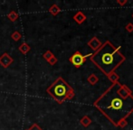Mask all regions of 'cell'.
I'll list each match as a JSON object with an SVG mask.
<instances>
[{"mask_svg":"<svg viewBox=\"0 0 133 130\" xmlns=\"http://www.w3.org/2000/svg\"><path fill=\"white\" fill-rule=\"evenodd\" d=\"M25 130H28V129H25Z\"/></svg>","mask_w":133,"mask_h":130,"instance_id":"ffe728a7","label":"cell"},{"mask_svg":"<svg viewBox=\"0 0 133 130\" xmlns=\"http://www.w3.org/2000/svg\"><path fill=\"white\" fill-rule=\"evenodd\" d=\"M126 29L129 31V32H132L133 31V25H131V24H129V25L126 26Z\"/></svg>","mask_w":133,"mask_h":130,"instance_id":"ac0fdd59","label":"cell"},{"mask_svg":"<svg viewBox=\"0 0 133 130\" xmlns=\"http://www.w3.org/2000/svg\"><path fill=\"white\" fill-rule=\"evenodd\" d=\"M126 124H127V122L125 121V119H122V120H121V121L119 122V124H118V125L121 126V127H124V126H126Z\"/></svg>","mask_w":133,"mask_h":130,"instance_id":"d6986e66","label":"cell"},{"mask_svg":"<svg viewBox=\"0 0 133 130\" xmlns=\"http://www.w3.org/2000/svg\"></svg>","mask_w":133,"mask_h":130,"instance_id":"44dd1931","label":"cell"},{"mask_svg":"<svg viewBox=\"0 0 133 130\" xmlns=\"http://www.w3.org/2000/svg\"><path fill=\"white\" fill-rule=\"evenodd\" d=\"M11 38H12L15 42H18V41L22 38V34L18 32V31H15V32L11 34Z\"/></svg>","mask_w":133,"mask_h":130,"instance_id":"8fae6325","label":"cell"},{"mask_svg":"<svg viewBox=\"0 0 133 130\" xmlns=\"http://www.w3.org/2000/svg\"><path fill=\"white\" fill-rule=\"evenodd\" d=\"M88 44H89V46H91V47L92 48L93 50H96L97 48H98L99 46L101 45V42L97 40L96 38H93L91 41H90Z\"/></svg>","mask_w":133,"mask_h":130,"instance_id":"30bf717a","label":"cell"},{"mask_svg":"<svg viewBox=\"0 0 133 130\" xmlns=\"http://www.w3.org/2000/svg\"><path fill=\"white\" fill-rule=\"evenodd\" d=\"M28 130H43V129H42V127H41L39 125H37V124L34 123L33 125H32L31 127H30V128L28 129Z\"/></svg>","mask_w":133,"mask_h":130,"instance_id":"9a60e30c","label":"cell"},{"mask_svg":"<svg viewBox=\"0 0 133 130\" xmlns=\"http://www.w3.org/2000/svg\"><path fill=\"white\" fill-rule=\"evenodd\" d=\"M60 11H61V9H60V7L58 6L57 5H51V7L49 8V13L50 14H52L54 16H57L58 14L60 13Z\"/></svg>","mask_w":133,"mask_h":130,"instance_id":"ba28073f","label":"cell"},{"mask_svg":"<svg viewBox=\"0 0 133 130\" xmlns=\"http://www.w3.org/2000/svg\"><path fill=\"white\" fill-rule=\"evenodd\" d=\"M18 17H19V15H18L16 11H11V12H9V14L7 15V18H8L11 22H16V20H17Z\"/></svg>","mask_w":133,"mask_h":130,"instance_id":"9c48e42d","label":"cell"},{"mask_svg":"<svg viewBox=\"0 0 133 130\" xmlns=\"http://www.w3.org/2000/svg\"><path fill=\"white\" fill-rule=\"evenodd\" d=\"M81 124H82V126H84V127H88V126L91 124V119H90L87 116L83 117V118L81 119Z\"/></svg>","mask_w":133,"mask_h":130,"instance_id":"7c38bea8","label":"cell"},{"mask_svg":"<svg viewBox=\"0 0 133 130\" xmlns=\"http://www.w3.org/2000/svg\"><path fill=\"white\" fill-rule=\"evenodd\" d=\"M109 78H110V81H117V80H118V78H119V77H118V75H116V74L115 73H114V72H113V73H112V74H110V75H109Z\"/></svg>","mask_w":133,"mask_h":130,"instance_id":"e0dca14e","label":"cell"},{"mask_svg":"<svg viewBox=\"0 0 133 130\" xmlns=\"http://www.w3.org/2000/svg\"><path fill=\"white\" fill-rule=\"evenodd\" d=\"M14 62V59L12 58L10 54L7 53H4L3 54L0 56V65L3 68H8L11 64Z\"/></svg>","mask_w":133,"mask_h":130,"instance_id":"5b68a950","label":"cell"},{"mask_svg":"<svg viewBox=\"0 0 133 130\" xmlns=\"http://www.w3.org/2000/svg\"><path fill=\"white\" fill-rule=\"evenodd\" d=\"M95 106L118 126L133 111V98L124 86L114 84L97 100Z\"/></svg>","mask_w":133,"mask_h":130,"instance_id":"6da1fadb","label":"cell"},{"mask_svg":"<svg viewBox=\"0 0 133 130\" xmlns=\"http://www.w3.org/2000/svg\"><path fill=\"white\" fill-rule=\"evenodd\" d=\"M88 81H89L91 84H95V83L98 81V78L96 77V76L94 75V74H91V76H90L89 78H88Z\"/></svg>","mask_w":133,"mask_h":130,"instance_id":"5bb4252c","label":"cell"},{"mask_svg":"<svg viewBox=\"0 0 133 130\" xmlns=\"http://www.w3.org/2000/svg\"><path fill=\"white\" fill-rule=\"evenodd\" d=\"M18 50H19V52L22 54L25 55L31 51V47H30V45L28 44H26V42H23V44L18 47Z\"/></svg>","mask_w":133,"mask_h":130,"instance_id":"8992f818","label":"cell"},{"mask_svg":"<svg viewBox=\"0 0 133 130\" xmlns=\"http://www.w3.org/2000/svg\"><path fill=\"white\" fill-rule=\"evenodd\" d=\"M74 19L75 20V21L77 22L78 24H82V22H84V21H85V19H86V16H84V15L82 14V12H78L77 14H75V15H74Z\"/></svg>","mask_w":133,"mask_h":130,"instance_id":"52a82bcc","label":"cell"},{"mask_svg":"<svg viewBox=\"0 0 133 130\" xmlns=\"http://www.w3.org/2000/svg\"><path fill=\"white\" fill-rule=\"evenodd\" d=\"M91 61H92L104 73L110 75L119 64L124 61V57L114 46L107 42L100 51L91 56Z\"/></svg>","mask_w":133,"mask_h":130,"instance_id":"7a4b0ae2","label":"cell"},{"mask_svg":"<svg viewBox=\"0 0 133 130\" xmlns=\"http://www.w3.org/2000/svg\"><path fill=\"white\" fill-rule=\"evenodd\" d=\"M89 56H91V54L83 56V55H82L81 53H79V52H76V53H74V54L72 55L70 59H69V61H70V62H72V63L74 64L76 68H80V67L84 63L86 58L89 57Z\"/></svg>","mask_w":133,"mask_h":130,"instance_id":"277c9868","label":"cell"},{"mask_svg":"<svg viewBox=\"0 0 133 130\" xmlns=\"http://www.w3.org/2000/svg\"><path fill=\"white\" fill-rule=\"evenodd\" d=\"M47 62H48V63H49L50 65H54V64L56 63V62H57V58H56V57L54 55V56L52 57L50 60H48Z\"/></svg>","mask_w":133,"mask_h":130,"instance_id":"2e32d148","label":"cell"},{"mask_svg":"<svg viewBox=\"0 0 133 130\" xmlns=\"http://www.w3.org/2000/svg\"><path fill=\"white\" fill-rule=\"evenodd\" d=\"M53 56H54V53H52L51 51H46L45 53L43 54V57H44V60H46V61L50 60V59H51Z\"/></svg>","mask_w":133,"mask_h":130,"instance_id":"4fadbf2b","label":"cell"},{"mask_svg":"<svg viewBox=\"0 0 133 130\" xmlns=\"http://www.w3.org/2000/svg\"><path fill=\"white\" fill-rule=\"evenodd\" d=\"M46 91L59 104L63 103L66 99H72L74 97V90L62 77L56 79L53 84L48 87Z\"/></svg>","mask_w":133,"mask_h":130,"instance_id":"3957f363","label":"cell"}]
</instances>
